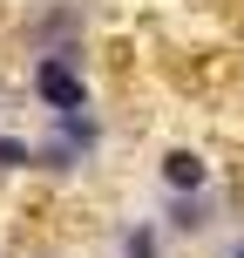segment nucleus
Masks as SVG:
<instances>
[{"instance_id": "f03ea898", "label": "nucleus", "mask_w": 244, "mask_h": 258, "mask_svg": "<svg viewBox=\"0 0 244 258\" xmlns=\"http://www.w3.org/2000/svg\"><path fill=\"white\" fill-rule=\"evenodd\" d=\"M21 48H27V54L89 48V0H27V14H21Z\"/></svg>"}, {"instance_id": "1a4fd4ad", "label": "nucleus", "mask_w": 244, "mask_h": 258, "mask_svg": "<svg viewBox=\"0 0 244 258\" xmlns=\"http://www.w3.org/2000/svg\"><path fill=\"white\" fill-rule=\"evenodd\" d=\"M34 258H61V251H34Z\"/></svg>"}, {"instance_id": "39448f33", "label": "nucleus", "mask_w": 244, "mask_h": 258, "mask_svg": "<svg viewBox=\"0 0 244 258\" xmlns=\"http://www.w3.org/2000/svg\"><path fill=\"white\" fill-rule=\"evenodd\" d=\"M163 224L156 218H122L116 224V258H163Z\"/></svg>"}, {"instance_id": "423d86ee", "label": "nucleus", "mask_w": 244, "mask_h": 258, "mask_svg": "<svg viewBox=\"0 0 244 258\" xmlns=\"http://www.w3.org/2000/svg\"><path fill=\"white\" fill-rule=\"evenodd\" d=\"M27 170H34V136L0 122V177H27Z\"/></svg>"}, {"instance_id": "0eeeda50", "label": "nucleus", "mask_w": 244, "mask_h": 258, "mask_svg": "<svg viewBox=\"0 0 244 258\" xmlns=\"http://www.w3.org/2000/svg\"><path fill=\"white\" fill-rule=\"evenodd\" d=\"M0 116H7V82H0Z\"/></svg>"}, {"instance_id": "f257e3e1", "label": "nucleus", "mask_w": 244, "mask_h": 258, "mask_svg": "<svg viewBox=\"0 0 244 258\" xmlns=\"http://www.w3.org/2000/svg\"><path fill=\"white\" fill-rule=\"evenodd\" d=\"M27 95L48 116L68 109H95V82H89V48H61V54H27Z\"/></svg>"}, {"instance_id": "20e7f679", "label": "nucleus", "mask_w": 244, "mask_h": 258, "mask_svg": "<svg viewBox=\"0 0 244 258\" xmlns=\"http://www.w3.org/2000/svg\"><path fill=\"white\" fill-rule=\"evenodd\" d=\"M156 183H163L170 197H183V190H210V163H204V150H163V156H156Z\"/></svg>"}, {"instance_id": "7ed1b4c3", "label": "nucleus", "mask_w": 244, "mask_h": 258, "mask_svg": "<svg viewBox=\"0 0 244 258\" xmlns=\"http://www.w3.org/2000/svg\"><path fill=\"white\" fill-rule=\"evenodd\" d=\"M156 224H163L170 238H204L210 224H217V197H210V190H183V197H170V190H163V218H156Z\"/></svg>"}, {"instance_id": "6e6552de", "label": "nucleus", "mask_w": 244, "mask_h": 258, "mask_svg": "<svg viewBox=\"0 0 244 258\" xmlns=\"http://www.w3.org/2000/svg\"><path fill=\"white\" fill-rule=\"evenodd\" d=\"M231 258H244V238H237V245H231Z\"/></svg>"}]
</instances>
